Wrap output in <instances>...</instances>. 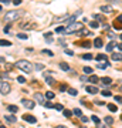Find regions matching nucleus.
<instances>
[{"instance_id": "f257e3e1", "label": "nucleus", "mask_w": 122, "mask_h": 128, "mask_svg": "<svg viewBox=\"0 0 122 128\" xmlns=\"http://www.w3.org/2000/svg\"><path fill=\"white\" fill-rule=\"evenodd\" d=\"M16 67L20 68V70H23L24 73H31L33 71V64L30 61H27V60H20V61H17L16 63Z\"/></svg>"}, {"instance_id": "f03ea898", "label": "nucleus", "mask_w": 122, "mask_h": 128, "mask_svg": "<svg viewBox=\"0 0 122 128\" xmlns=\"http://www.w3.org/2000/svg\"><path fill=\"white\" fill-rule=\"evenodd\" d=\"M20 11H17V10H10V11H6V14H4V19H6V21H13V20H17L19 17H20Z\"/></svg>"}, {"instance_id": "7ed1b4c3", "label": "nucleus", "mask_w": 122, "mask_h": 128, "mask_svg": "<svg viewBox=\"0 0 122 128\" xmlns=\"http://www.w3.org/2000/svg\"><path fill=\"white\" fill-rule=\"evenodd\" d=\"M80 30H82V23H71V24L68 26L67 29H65V33H74V31H80Z\"/></svg>"}, {"instance_id": "20e7f679", "label": "nucleus", "mask_w": 122, "mask_h": 128, "mask_svg": "<svg viewBox=\"0 0 122 128\" xmlns=\"http://www.w3.org/2000/svg\"><path fill=\"white\" fill-rule=\"evenodd\" d=\"M0 93H1V95H6L10 93V85L4 80H1V83H0Z\"/></svg>"}, {"instance_id": "39448f33", "label": "nucleus", "mask_w": 122, "mask_h": 128, "mask_svg": "<svg viewBox=\"0 0 122 128\" xmlns=\"http://www.w3.org/2000/svg\"><path fill=\"white\" fill-rule=\"evenodd\" d=\"M21 104L24 105L26 108H28V110L34 108V101H31V100H21Z\"/></svg>"}, {"instance_id": "423d86ee", "label": "nucleus", "mask_w": 122, "mask_h": 128, "mask_svg": "<svg viewBox=\"0 0 122 128\" xmlns=\"http://www.w3.org/2000/svg\"><path fill=\"white\" fill-rule=\"evenodd\" d=\"M80 13H81V10H78V11H77L75 14H73V16H70L68 19H67V23H68V24H71V23H74V21H75V19L78 17V14H80Z\"/></svg>"}, {"instance_id": "0eeeda50", "label": "nucleus", "mask_w": 122, "mask_h": 128, "mask_svg": "<svg viewBox=\"0 0 122 128\" xmlns=\"http://www.w3.org/2000/svg\"><path fill=\"white\" fill-rule=\"evenodd\" d=\"M34 98H36V101L37 102H40V104H46V98H44V95H41V94H36L34 95Z\"/></svg>"}, {"instance_id": "6e6552de", "label": "nucleus", "mask_w": 122, "mask_h": 128, "mask_svg": "<svg viewBox=\"0 0 122 128\" xmlns=\"http://www.w3.org/2000/svg\"><path fill=\"white\" fill-rule=\"evenodd\" d=\"M111 59L114 61H122V54L121 53H112L111 54Z\"/></svg>"}, {"instance_id": "1a4fd4ad", "label": "nucleus", "mask_w": 122, "mask_h": 128, "mask_svg": "<svg viewBox=\"0 0 122 128\" xmlns=\"http://www.w3.org/2000/svg\"><path fill=\"white\" fill-rule=\"evenodd\" d=\"M23 118H24L27 122H31V124H36V122H37V118H36V117H33V115H24Z\"/></svg>"}, {"instance_id": "9d476101", "label": "nucleus", "mask_w": 122, "mask_h": 128, "mask_svg": "<svg viewBox=\"0 0 122 128\" xmlns=\"http://www.w3.org/2000/svg\"><path fill=\"white\" fill-rule=\"evenodd\" d=\"M4 118H6V121H7V122H10V124H14V122H17V118L14 117V115H4Z\"/></svg>"}, {"instance_id": "9b49d317", "label": "nucleus", "mask_w": 122, "mask_h": 128, "mask_svg": "<svg viewBox=\"0 0 122 128\" xmlns=\"http://www.w3.org/2000/svg\"><path fill=\"white\" fill-rule=\"evenodd\" d=\"M85 90L88 91L90 94H97L98 93V88L97 87H92V85H88V87H85Z\"/></svg>"}, {"instance_id": "f8f14e48", "label": "nucleus", "mask_w": 122, "mask_h": 128, "mask_svg": "<svg viewBox=\"0 0 122 128\" xmlns=\"http://www.w3.org/2000/svg\"><path fill=\"white\" fill-rule=\"evenodd\" d=\"M101 81L104 83L102 85H105V87H108V85H109L111 83H112V80H111L109 77H104V78H101Z\"/></svg>"}, {"instance_id": "ddd939ff", "label": "nucleus", "mask_w": 122, "mask_h": 128, "mask_svg": "<svg viewBox=\"0 0 122 128\" xmlns=\"http://www.w3.org/2000/svg\"><path fill=\"white\" fill-rule=\"evenodd\" d=\"M101 10L104 13H111L112 11V6H101Z\"/></svg>"}, {"instance_id": "4468645a", "label": "nucleus", "mask_w": 122, "mask_h": 128, "mask_svg": "<svg viewBox=\"0 0 122 128\" xmlns=\"http://www.w3.org/2000/svg\"><path fill=\"white\" fill-rule=\"evenodd\" d=\"M60 68H61V70H64V71H70V70H71L70 66H68L67 63H60Z\"/></svg>"}, {"instance_id": "2eb2a0df", "label": "nucleus", "mask_w": 122, "mask_h": 128, "mask_svg": "<svg viewBox=\"0 0 122 128\" xmlns=\"http://www.w3.org/2000/svg\"><path fill=\"white\" fill-rule=\"evenodd\" d=\"M116 46H118V44H116V43H115V41H111V43H109V44H108V46H106V50H108V51L114 50V49H115V47H116Z\"/></svg>"}, {"instance_id": "dca6fc26", "label": "nucleus", "mask_w": 122, "mask_h": 128, "mask_svg": "<svg viewBox=\"0 0 122 128\" xmlns=\"http://www.w3.org/2000/svg\"><path fill=\"white\" fill-rule=\"evenodd\" d=\"M46 81H47V84H50V85L56 84V80H54V78H51V77H48V76H46Z\"/></svg>"}, {"instance_id": "f3484780", "label": "nucleus", "mask_w": 122, "mask_h": 128, "mask_svg": "<svg viewBox=\"0 0 122 128\" xmlns=\"http://www.w3.org/2000/svg\"><path fill=\"white\" fill-rule=\"evenodd\" d=\"M94 46L98 47V49L102 47V40H101V39H95V40H94Z\"/></svg>"}, {"instance_id": "a211bd4d", "label": "nucleus", "mask_w": 122, "mask_h": 128, "mask_svg": "<svg viewBox=\"0 0 122 128\" xmlns=\"http://www.w3.org/2000/svg\"><path fill=\"white\" fill-rule=\"evenodd\" d=\"M34 68H36L37 71H41V70H44V64H41V63H37V64H34Z\"/></svg>"}, {"instance_id": "6ab92c4d", "label": "nucleus", "mask_w": 122, "mask_h": 128, "mask_svg": "<svg viewBox=\"0 0 122 128\" xmlns=\"http://www.w3.org/2000/svg\"><path fill=\"white\" fill-rule=\"evenodd\" d=\"M17 39H20V40H26V39H28V36L24 33H17Z\"/></svg>"}, {"instance_id": "aec40b11", "label": "nucleus", "mask_w": 122, "mask_h": 128, "mask_svg": "<svg viewBox=\"0 0 122 128\" xmlns=\"http://www.w3.org/2000/svg\"><path fill=\"white\" fill-rule=\"evenodd\" d=\"M63 114H64V117H67V118H70V117L73 115L74 112H71L70 110H64V111H63Z\"/></svg>"}, {"instance_id": "412c9836", "label": "nucleus", "mask_w": 122, "mask_h": 128, "mask_svg": "<svg viewBox=\"0 0 122 128\" xmlns=\"http://www.w3.org/2000/svg\"><path fill=\"white\" fill-rule=\"evenodd\" d=\"M104 121H105V124L111 125V124L114 122V118H112V117H105V119H104Z\"/></svg>"}, {"instance_id": "4be33fe9", "label": "nucleus", "mask_w": 122, "mask_h": 128, "mask_svg": "<svg viewBox=\"0 0 122 128\" xmlns=\"http://www.w3.org/2000/svg\"><path fill=\"white\" fill-rule=\"evenodd\" d=\"M90 81H91V83H94V84H97L98 81H99V78H98L97 76H91L90 77Z\"/></svg>"}, {"instance_id": "5701e85b", "label": "nucleus", "mask_w": 122, "mask_h": 128, "mask_svg": "<svg viewBox=\"0 0 122 128\" xmlns=\"http://www.w3.org/2000/svg\"><path fill=\"white\" fill-rule=\"evenodd\" d=\"M7 110L10 111V112H13V114H14V112H17V107H16V105H9Z\"/></svg>"}, {"instance_id": "b1692460", "label": "nucleus", "mask_w": 122, "mask_h": 128, "mask_svg": "<svg viewBox=\"0 0 122 128\" xmlns=\"http://www.w3.org/2000/svg\"><path fill=\"white\" fill-rule=\"evenodd\" d=\"M97 60H104V61H108V57H106L105 54H98Z\"/></svg>"}, {"instance_id": "393cba45", "label": "nucleus", "mask_w": 122, "mask_h": 128, "mask_svg": "<svg viewBox=\"0 0 122 128\" xmlns=\"http://www.w3.org/2000/svg\"><path fill=\"white\" fill-rule=\"evenodd\" d=\"M73 112H74V115H77V117H82V112H81V110H80V108H75Z\"/></svg>"}, {"instance_id": "a878e982", "label": "nucleus", "mask_w": 122, "mask_h": 128, "mask_svg": "<svg viewBox=\"0 0 122 128\" xmlns=\"http://www.w3.org/2000/svg\"><path fill=\"white\" fill-rule=\"evenodd\" d=\"M68 94H70V95H77L78 91H77L75 88H68Z\"/></svg>"}, {"instance_id": "bb28decb", "label": "nucleus", "mask_w": 122, "mask_h": 128, "mask_svg": "<svg viewBox=\"0 0 122 128\" xmlns=\"http://www.w3.org/2000/svg\"><path fill=\"white\" fill-rule=\"evenodd\" d=\"M90 27H92V29H98V27H99V23H98V21H91Z\"/></svg>"}, {"instance_id": "cd10ccee", "label": "nucleus", "mask_w": 122, "mask_h": 128, "mask_svg": "<svg viewBox=\"0 0 122 128\" xmlns=\"http://www.w3.org/2000/svg\"><path fill=\"white\" fill-rule=\"evenodd\" d=\"M41 53H43V54H46V56H50V57H53V56H54V53H53V51H50V50H43Z\"/></svg>"}, {"instance_id": "c85d7f7f", "label": "nucleus", "mask_w": 122, "mask_h": 128, "mask_svg": "<svg viewBox=\"0 0 122 128\" xmlns=\"http://www.w3.org/2000/svg\"><path fill=\"white\" fill-rule=\"evenodd\" d=\"M46 97H47L48 100H53V98L56 97V94H54V93H51V91H48V93L46 94Z\"/></svg>"}, {"instance_id": "c756f323", "label": "nucleus", "mask_w": 122, "mask_h": 128, "mask_svg": "<svg viewBox=\"0 0 122 128\" xmlns=\"http://www.w3.org/2000/svg\"><path fill=\"white\" fill-rule=\"evenodd\" d=\"M108 108H109V111H112V112H116V111H118V108L115 107L114 104H109V105H108Z\"/></svg>"}, {"instance_id": "7c9ffc66", "label": "nucleus", "mask_w": 122, "mask_h": 128, "mask_svg": "<svg viewBox=\"0 0 122 128\" xmlns=\"http://www.w3.org/2000/svg\"><path fill=\"white\" fill-rule=\"evenodd\" d=\"M56 33H65V29L64 27H63V26H61V27H57V29H56Z\"/></svg>"}, {"instance_id": "2f4dec72", "label": "nucleus", "mask_w": 122, "mask_h": 128, "mask_svg": "<svg viewBox=\"0 0 122 128\" xmlns=\"http://www.w3.org/2000/svg\"><path fill=\"white\" fill-rule=\"evenodd\" d=\"M84 73H85V74H91V73H92V68L91 67H84Z\"/></svg>"}, {"instance_id": "473e14b6", "label": "nucleus", "mask_w": 122, "mask_h": 128, "mask_svg": "<svg viewBox=\"0 0 122 128\" xmlns=\"http://www.w3.org/2000/svg\"><path fill=\"white\" fill-rule=\"evenodd\" d=\"M91 119H92V121H94V122H95V124H99V118H98L97 115H92V117H91Z\"/></svg>"}, {"instance_id": "72a5a7b5", "label": "nucleus", "mask_w": 122, "mask_h": 128, "mask_svg": "<svg viewBox=\"0 0 122 128\" xmlns=\"http://www.w3.org/2000/svg\"><path fill=\"white\" fill-rule=\"evenodd\" d=\"M60 91H61V93H64V91H68V88H67V85H65V84L60 85Z\"/></svg>"}, {"instance_id": "f704fd0d", "label": "nucleus", "mask_w": 122, "mask_h": 128, "mask_svg": "<svg viewBox=\"0 0 122 128\" xmlns=\"http://www.w3.org/2000/svg\"><path fill=\"white\" fill-rule=\"evenodd\" d=\"M82 59H84V60H91V59H92V54H90V53H88V54H84V56H82Z\"/></svg>"}, {"instance_id": "c9c22d12", "label": "nucleus", "mask_w": 122, "mask_h": 128, "mask_svg": "<svg viewBox=\"0 0 122 128\" xmlns=\"http://www.w3.org/2000/svg\"><path fill=\"white\" fill-rule=\"evenodd\" d=\"M17 81H19V83H26V78L23 76H19L17 77Z\"/></svg>"}, {"instance_id": "e433bc0d", "label": "nucleus", "mask_w": 122, "mask_h": 128, "mask_svg": "<svg viewBox=\"0 0 122 128\" xmlns=\"http://www.w3.org/2000/svg\"><path fill=\"white\" fill-rule=\"evenodd\" d=\"M0 44H1L3 47H4V46H10L11 43H10V41H6V40H1V41H0Z\"/></svg>"}, {"instance_id": "4c0bfd02", "label": "nucleus", "mask_w": 122, "mask_h": 128, "mask_svg": "<svg viewBox=\"0 0 122 128\" xmlns=\"http://www.w3.org/2000/svg\"><path fill=\"white\" fill-rule=\"evenodd\" d=\"M44 105H46V108H56V105H53L51 102H46Z\"/></svg>"}, {"instance_id": "58836bf2", "label": "nucleus", "mask_w": 122, "mask_h": 128, "mask_svg": "<svg viewBox=\"0 0 122 128\" xmlns=\"http://www.w3.org/2000/svg\"><path fill=\"white\" fill-rule=\"evenodd\" d=\"M115 101L121 102V104H122V97H121V95H115Z\"/></svg>"}, {"instance_id": "ea45409f", "label": "nucleus", "mask_w": 122, "mask_h": 128, "mask_svg": "<svg viewBox=\"0 0 122 128\" xmlns=\"http://www.w3.org/2000/svg\"><path fill=\"white\" fill-rule=\"evenodd\" d=\"M108 66H109V64H108V61H106L105 64H98V68H106Z\"/></svg>"}, {"instance_id": "a19ab883", "label": "nucleus", "mask_w": 122, "mask_h": 128, "mask_svg": "<svg viewBox=\"0 0 122 128\" xmlns=\"http://www.w3.org/2000/svg\"><path fill=\"white\" fill-rule=\"evenodd\" d=\"M56 110H57V111H64V108H63V105H61V104H57V105H56Z\"/></svg>"}, {"instance_id": "79ce46f5", "label": "nucleus", "mask_w": 122, "mask_h": 128, "mask_svg": "<svg viewBox=\"0 0 122 128\" xmlns=\"http://www.w3.org/2000/svg\"><path fill=\"white\" fill-rule=\"evenodd\" d=\"M102 95H104V97H109V95H112V94H111V91H102Z\"/></svg>"}, {"instance_id": "37998d69", "label": "nucleus", "mask_w": 122, "mask_h": 128, "mask_svg": "<svg viewBox=\"0 0 122 128\" xmlns=\"http://www.w3.org/2000/svg\"><path fill=\"white\" fill-rule=\"evenodd\" d=\"M65 54H68V56H74V51L73 50H64Z\"/></svg>"}, {"instance_id": "c03bdc74", "label": "nucleus", "mask_w": 122, "mask_h": 128, "mask_svg": "<svg viewBox=\"0 0 122 128\" xmlns=\"http://www.w3.org/2000/svg\"><path fill=\"white\" fill-rule=\"evenodd\" d=\"M81 121L82 122H88V118L87 117H81Z\"/></svg>"}, {"instance_id": "a18cd8bd", "label": "nucleus", "mask_w": 122, "mask_h": 128, "mask_svg": "<svg viewBox=\"0 0 122 128\" xmlns=\"http://www.w3.org/2000/svg\"><path fill=\"white\" fill-rule=\"evenodd\" d=\"M13 3L17 6V4H20V3H21V0H13Z\"/></svg>"}, {"instance_id": "49530a36", "label": "nucleus", "mask_w": 122, "mask_h": 128, "mask_svg": "<svg viewBox=\"0 0 122 128\" xmlns=\"http://www.w3.org/2000/svg\"><path fill=\"white\" fill-rule=\"evenodd\" d=\"M44 37H53V33H46L44 34Z\"/></svg>"}, {"instance_id": "de8ad7c7", "label": "nucleus", "mask_w": 122, "mask_h": 128, "mask_svg": "<svg viewBox=\"0 0 122 128\" xmlns=\"http://www.w3.org/2000/svg\"><path fill=\"white\" fill-rule=\"evenodd\" d=\"M10 0H1V4H9Z\"/></svg>"}, {"instance_id": "09e8293b", "label": "nucleus", "mask_w": 122, "mask_h": 128, "mask_svg": "<svg viewBox=\"0 0 122 128\" xmlns=\"http://www.w3.org/2000/svg\"><path fill=\"white\" fill-rule=\"evenodd\" d=\"M3 31H4V33H9V26H6V27L3 29Z\"/></svg>"}, {"instance_id": "8fccbe9b", "label": "nucleus", "mask_w": 122, "mask_h": 128, "mask_svg": "<svg viewBox=\"0 0 122 128\" xmlns=\"http://www.w3.org/2000/svg\"><path fill=\"white\" fill-rule=\"evenodd\" d=\"M46 41L48 43V44H50V43H53V37H51V39H46Z\"/></svg>"}, {"instance_id": "3c124183", "label": "nucleus", "mask_w": 122, "mask_h": 128, "mask_svg": "<svg viewBox=\"0 0 122 128\" xmlns=\"http://www.w3.org/2000/svg\"><path fill=\"white\" fill-rule=\"evenodd\" d=\"M109 1H112V3H115V4H116V3H119V0H109Z\"/></svg>"}, {"instance_id": "603ef678", "label": "nucleus", "mask_w": 122, "mask_h": 128, "mask_svg": "<svg viewBox=\"0 0 122 128\" xmlns=\"http://www.w3.org/2000/svg\"><path fill=\"white\" fill-rule=\"evenodd\" d=\"M118 21H121V23H122V14H121L119 17H118Z\"/></svg>"}, {"instance_id": "864d4df0", "label": "nucleus", "mask_w": 122, "mask_h": 128, "mask_svg": "<svg viewBox=\"0 0 122 128\" xmlns=\"http://www.w3.org/2000/svg\"><path fill=\"white\" fill-rule=\"evenodd\" d=\"M56 128H65L64 125H58V127H56Z\"/></svg>"}, {"instance_id": "5fc2aeb1", "label": "nucleus", "mask_w": 122, "mask_h": 128, "mask_svg": "<svg viewBox=\"0 0 122 128\" xmlns=\"http://www.w3.org/2000/svg\"><path fill=\"white\" fill-rule=\"evenodd\" d=\"M118 47H119V50L122 51V44H119V46H118Z\"/></svg>"}, {"instance_id": "6e6d98bb", "label": "nucleus", "mask_w": 122, "mask_h": 128, "mask_svg": "<svg viewBox=\"0 0 122 128\" xmlns=\"http://www.w3.org/2000/svg\"><path fill=\"white\" fill-rule=\"evenodd\" d=\"M99 128H106L105 125H99Z\"/></svg>"}, {"instance_id": "4d7b16f0", "label": "nucleus", "mask_w": 122, "mask_h": 128, "mask_svg": "<svg viewBox=\"0 0 122 128\" xmlns=\"http://www.w3.org/2000/svg\"><path fill=\"white\" fill-rule=\"evenodd\" d=\"M119 39H121V40H122V34H121V36H119Z\"/></svg>"}, {"instance_id": "13d9d810", "label": "nucleus", "mask_w": 122, "mask_h": 128, "mask_svg": "<svg viewBox=\"0 0 122 128\" xmlns=\"http://www.w3.org/2000/svg\"><path fill=\"white\" fill-rule=\"evenodd\" d=\"M0 128H6V127H4V125H1V127H0Z\"/></svg>"}, {"instance_id": "bf43d9fd", "label": "nucleus", "mask_w": 122, "mask_h": 128, "mask_svg": "<svg viewBox=\"0 0 122 128\" xmlns=\"http://www.w3.org/2000/svg\"><path fill=\"white\" fill-rule=\"evenodd\" d=\"M121 91H122V87H121Z\"/></svg>"}]
</instances>
